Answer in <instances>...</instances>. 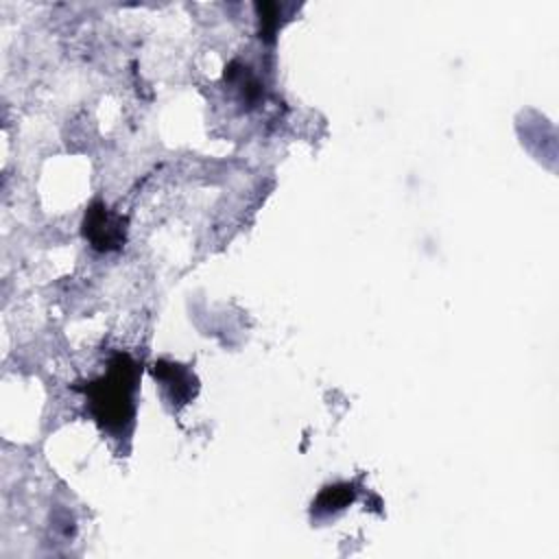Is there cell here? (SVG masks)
Wrapping results in <instances>:
<instances>
[{
	"instance_id": "1",
	"label": "cell",
	"mask_w": 559,
	"mask_h": 559,
	"mask_svg": "<svg viewBox=\"0 0 559 559\" xmlns=\"http://www.w3.org/2000/svg\"><path fill=\"white\" fill-rule=\"evenodd\" d=\"M140 367L129 354H116L103 376L92 380L83 393L90 402L98 426L116 437H122L133 426L135 391Z\"/></svg>"
},
{
	"instance_id": "2",
	"label": "cell",
	"mask_w": 559,
	"mask_h": 559,
	"mask_svg": "<svg viewBox=\"0 0 559 559\" xmlns=\"http://www.w3.org/2000/svg\"><path fill=\"white\" fill-rule=\"evenodd\" d=\"M83 236L98 251H116L127 238V218L111 212L105 203L90 205L83 218Z\"/></svg>"
},
{
	"instance_id": "3",
	"label": "cell",
	"mask_w": 559,
	"mask_h": 559,
	"mask_svg": "<svg viewBox=\"0 0 559 559\" xmlns=\"http://www.w3.org/2000/svg\"><path fill=\"white\" fill-rule=\"evenodd\" d=\"M151 371H153L155 382L162 389L164 400L173 408H181L197 395L199 384H197L194 373L188 367H183L179 362H170V360H155Z\"/></svg>"
},
{
	"instance_id": "4",
	"label": "cell",
	"mask_w": 559,
	"mask_h": 559,
	"mask_svg": "<svg viewBox=\"0 0 559 559\" xmlns=\"http://www.w3.org/2000/svg\"><path fill=\"white\" fill-rule=\"evenodd\" d=\"M354 487L349 485V483H338V485H330V487H325L321 493H319V498H317V502L312 504L314 507V511L319 513V511H325V513H332V511H338V509H343L345 504H349L352 500H354Z\"/></svg>"
}]
</instances>
